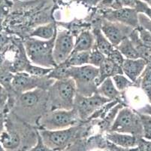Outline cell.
<instances>
[{"label": "cell", "mask_w": 151, "mask_h": 151, "mask_svg": "<svg viewBox=\"0 0 151 151\" xmlns=\"http://www.w3.org/2000/svg\"><path fill=\"white\" fill-rule=\"evenodd\" d=\"M94 44L95 38L93 32L84 30L77 36L72 52H90Z\"/></svg>", "instance_id": "16"}, {"label": "cell", "mask_w": 151, "mask_h": 151, "mask_svg": "<svg viewBox=\"0 0 151 151\" xmlns=\"http://www.w3.org/2000/svg\"><path fill=\"white\" fill-rule=\"evenodd\" d=\"M56 36L49 40L37 39L33 37L25 39L23 46L26 55L32 64L46 68H54L57 66L53 56Z\"/></svg>", "instance_id": "2"}, {"label": "cell", "mask_w": 151, "mask_h": 151, "mask_svg": "<svg viewBox=\"0 0 151 151\" xmlns=\"http://www.w3.org/2000/svg\"><path fill=\"white\" fill-rule=\"evenodd\" d=\"M147 64V63L141 58H138V59L125 58L121 67L123 74L126 75L129 80L134 83L136 82L140 75L144 71Z\"/></svg>", "instance_id": "13"}, {"label": "cell", "mask_w": 151, "mask_h": 151, "mask_svg": "<svg viewBox=\"0 0 151 151\" xmlns=\"http://www.w3.org/2000/svg\"><path fill=\"white\" fill-rule=\"evenodd\" d=\"M108 131L124 133L138 136L143 133V126L139 115L131 109L122 107Z\"/></svg>", "instance_id": "6"}, {"label": "cell", "mask_w": 151, "mask_h": 151, "mask_svg": "<svg viewBox=\"0 0 151 151\" xmlns=\"http://www.w3.org/2000/svg\"><path fill=\"white\" fill-rule=\"evenodd\" d=\"M107 58H109L110 60L114 62L116 64L120 65V66H122L125 59L124 57L122 55V54L116 48H114L113 51L107 56Z\"/></svg>", "instance_id": "31"}, {"label": "cell", "mask_w": 151, "mask_h": 151, "mask_svg": "<svg viewBox=\"0 0 151 151\" xmlns=\"http://www.w3.org/2000/svg\"><path fill=\"white\" fill-rule=\"evenodd\" d=\"M93 33L95 38L94 46L107 57L113 51L114 47L101 32L100 29V21L98 24H96V27H93Z\"/></svg>", "instance_id": "17"}, {"label": "cell", "mask_w": 151, "mask_h": 151, "mask_svg": "<svg viewBox=\"0 0 151 151\" xmlns=\"http://www.w3.org/2000/svg\"><path fill=\"white\" fill-rule=\"evenodd\" d=\"M116 49L122 54L126 59H138L139 58L137 50L133 45L132 42L129 37L124 39L116 47Z\"/></svg>", "instance_id": "20"}, {"label": "cell", "mask_w": 151, "mask_h": 151, "mask_svg": "<svg viewBox=\"0 0 151 151\" xmlns=\"http://www.w3.org/2000/svg\"><path fill=\"white\" fill-rule=\"evenodd\" d=\"M134 9L137 11V12H141V13H145V15H147L151 19V8H149L147 5L144 2H141L139 0L135 1V5H134Z\"/></svg>", "instance_id": "32"}, {"label": "cell", "mask_w": 151, "mask_h": 151, "mask_svg": "<svg viewBox=\"0 0 151 151\" xmlns=\"http://www.w3.org/2000/svg\"><path fill=\"white\" fill-rule=\"evenodd\" d=\"M138 13L133 8H119V9H107L103 13L102 18L111 22H117L132 28L138 27Z\"/></svg>", "instance_id": "12"}, {"label": "cell", "mask_w": 151, "mask_h": 151, "mask_svg": "<svg viewBox=\"0 0 151 151\" xmlns=\"http://www.w3.org/2000/svg\"><path fill=\"white\" fill-rule=\"evenodd\" d=\"M66 1H68V0H66Z\"/></svg>", "instance_id": "42"}, {"label": "cell", "mask_w": 151, "mask_h": 151, "mask_svg": "<svg viewBox=\"0 0 151 151\" xmlns=\"http://www.w3.org/2000/svg\"><path fill=\"white\" fill-rule=\"evenodd\" d=\"M141 88L147 95L150 101L151 102V70H146L144 73L141 82Z\"/></svg>", "instance_id": "27"}, {"label": "cell", "mask_w": 151, "mask_h": 151, "mask_svg": "<svg viewBox=\"0 0 151 151\" xmlns=\"http://www.w3.org/2000/svg\"><path fill=\"white\" fill-rule=\"evenodd\" d=\"M111 79L113 80L115 87L119 91H123L126 88L134 85V83L128 78H126L124 74L115 75L113 77H111Z\"/></svg>", "instance_id": "25"}, {"label": "cell", "mask_w": 151, "mask_h": 151, "mask_svg": "<svg viewBox=\"0 0 151 151\" xmlns=\"http://www.w3.org/2000/svg\"><path fill=\"white\" fill-rule=\"evenodd\" d=\"M138 24L139 26L142 27L143 28H145V30L150 32L151 34V20L147 18L145 15L143 14H139L138 15Z\"/></svg>", "instance_id": "33"}, {"label": "cell", "mask_w": 151, "mask_h": 151, "mask_svg": "<svg viewBox=\"0 0 151 151\" xmlns=\"http://www.w3.org/2000/svg\"><path fill=\"white\" fill-rule=\"evenodd\" d=\"M139 144V143H138ZM140 151H151V143L141 140L139 144Z\"/></svg>", "instance_id": "36"}, {"label": "cell", "mask_w": 151, "mask_h": 151, "mask_svg": "<svg viewBox=\"0 0 151 151\" xmlns=\"http://www.w3.org/2000/svg\"><path fill=\"white\" fill-rule=\"evenodd\" d=\"M123 74L121 66L116 64L106 57L101 66L99 67V77L97 79V85H99L105 79L113 77L115 75Z\"/></svg>", "instance_id": "15"}, {"label": "cell", "mask_w": 151, "mask_h": 151, "mask_svg": "<svg viewBox=\"0 0 151 151\" xmlns=\"http://www.w3.org/2000/svg\"><path fill=\"white\" fill-rule=\"evenodd\" d=\"M81 123L78 112L71 110H56L41 115L36 120L39 129L59 130L78 125Z\"/></svg>", "instance_id": "3"}, {"label": "cell", "mask_w": 151, "mask_h": 151, "mask_svg": "<svg viewBox=\"0 0 151 151\" xmlns=\"http://www.w3.org/2000/svg\"><path fill=\"white\" fill-rule=\"evenodd\" d=\"M0 151H6V150H5V148L2 147V145L1 144V143H0Z\"/></svg>", "instance_id": "39"}, {"label": "cell", "mask_w": 151, "mask_h": 151, "mask_svg": "<svg viewBox=\"0 0 151 151\" xmlns=\"http://www.w3.org/2000/svg\"><path fill=\"white\" fill-rule=\"evenodd\" d=\"M57 26L54 23H50L36 27L30 33L29 37L40 38L43 40H49L57 35Z\"/></svg>", "instance_id": "19"}, {"label": "cell", "mask_w": 151, "mask_h": 151, "mask_svg": "<svg viewBox=\"0 0 151 151\" xmlns=\"http://www.w3.org/2000/svg\"><path fill=\"white\" fill-rule=\"evenodd\" d=\"M6 119L5 118V114L2 112H0V135L5 129V125Z\"/></svg>", "instance_id": "37"}, {"label": "cell", "mask_w": 151, "mask_h": 151, "mask_svg": "<svg viewBox=\"0 0 151 151\" xmlns=\"http://www.w3.org/2000/svg\"><path fill=\"white\" fill-rule=\"evenodd\" d=\"M75 2L84 5L86 6L93 7L96 6L98 3H99L101 0H75Z\"/></svg>", "instance_id": "35"}, {"label": "cell", "mask_w": 151, "mask_h": 151, "mask_svg": "<svg viewBox=\"0 0 151 151\" xmlns=\"http://www.w3.org/2000/svg\"><path fill=\"white\" fill-rule=\"evenodd\" d=\"M54 81L47 77H38L25 72H18L14 75L12 87L14 93L19 95L36 88L47 91Z\"/></svg>", "instance_id": "7"}, {"label": "cell", "mask_w": 151, "mask_h": 151, "mask_svg": "<svg viewBox=\"0 0 151 151\" xmlns=\"http://www.w3.org/2000/svg\"><path fill=\"white\" fill-rule=\"evenodd\" d=\"M145 2H148V3L150 4V5H151V0H145Z\"/></svg>", "instance_id": "40"}, {"label": "cell", "mask_w": 151, "mask_h": 151, "mask_svg": "<svg viewBox=\"0 0 151 151\" xmlns=\"http://www.w3.org/2000/svg\"><path fill=\"white\" fill-rule=\"evenodd\" d=\"M71 67L65 62L60 63L52 69L50 73L47 77L53 80H61L71 78Z\"/></svg>", "instance_id": "21"}, {"label": "cell", "mask_w": 151, "mask_h": 151, "mask_svg": "<svg viewBox=\"0 0 151 151\" xmlns=\"http://www.w3.org/2000/svg\"><path fill=\"white\" fill-rule=\"evenodd\" d=\"M110 101L109 99L102 97L97 92L89 97L82 96L76 93L73 108L78 112L81 122H84L90 120L95 113Z\"/></svg>", "instance_id": "8"}, {"label": "cell", "mask_w": 151, "mask_h": 151, "mask_svg": "<svg viewBox=\"0 0 151 151\" xmlns=\"http://www.w3.org/2000/svg\"><path fill=\"white\" fill-rule=\"evenodd\" d=\"M99 67L90 64L71 66V78L75 81L77 94L89 97L97 92Z\"/></svg>", "instance_id": "4"}, {"label": "cell", "mask_w": 151, "mask_h": 151, "mask_svg": "<svg viewBox=\"0 0 151 151\" xmlns=\"http://www.w3.org/2000/svg\"><path fill=\"white\" fill-rule=\"evenodd\" d=\"M151 70V60L150 61L147 63V64L146 70H145V71H146V70Z\"/></svg>", "instance_id": "38"}, {"label": "cell", "mask_w": 151, "mask_h": 151, "mask_svg": "<svg viewBox=\"0 0 151 151\" xmlns=\"http://www.w3.org/2000/svg\"><path fill=\"white\" fill-rule=\"evenodd\" d=\"M100 29L113 46L116 47L124 39L129 37L134 28L117 22H111L102 18Z\"/></svg>", "instance_id": "11"}, {"label": "cell", "mask_w": 151, "mask_h": 151, "mask_svg": "<svg viewBox=\"0 0 151 151\" xmlns=\"http://www.w3.org/2000/svg\"><path fill=\"white\" fill-rule=\"evenodd\" d=\"M74 35L68 30L57 32L54 42L53 56L57 65L67 60L74 49Z\"/></svg>", "instance_id": "10"}, {"label": "cell", "mask_w": 151, "mask_h": 151, "mask_svg": "<svg viewBox=\"0 0 151 151\" xmlns=\"http://www.w3.org/2000/svg\"><path fill=\"white\" fill-rule=\"evenodd\" d=\"M105 58H106V56L105 55H103L96 47L93 46V48L90 52L88 64L94 66L96 67H99L103 61L105 60Z\"/></svg>", "instance_id": "26"}, {"label": "cell", "mask_w": 151, "mask_h": 151, "mask_svg": "<svg viewBox=\"0 0 151 151\" xmlns=\"http://www.w3.org/2000/svg\"><path fill=\"white\" fill-rule=\"evenodd\" d=\"M47 111L56 110H71L76 95V86L71 78L55 80L47 90Z\"/></svg>", "instance_id": "1"}, {"label": "cell", "mask_w": 151, "mask_h": 151, "mask_svg": "<svg viewBox=\"0 0 151 151\" xmlns=\"http://www.w3.org/2000/svg\"><path fill=\"white\" fill-rule=\"evenodd\" d=\"M136 0H101L99 3L98 8L106 9H119L125 7L134 8Z\"/></svg>", "instance_id": "22"}, {"label": "cell", "mask_w": 151, "mask_h": 151, "mask_svg": "<svg viewBox=\"0 0 151 151\" xmlns=\"http://www.w3.org/2000/svg\"><path fill=\"white\" fill-rule=\"evenodd\" d=\"M27 151H55L53 150L50 149V147L47 146L42 141V138H41L38 131L37 130V141L36 144Z\"/></svg>", "instance_id": "30"}, {"label": "cell", "mask_w": 151, "mask_h": 151, "mask_svg": "<svg viewBox=\"0 0 151 151\" xmlns=\"http://www.w3.org/2000/svg\"><path fill=\"white\" fill-rule=\"evenodd\" d=\"M105 138L114 145L123 149H129L138 144V138L129 134L108 131L105 135Z\"/></svg>", "instance_id": "14"}, {"label": "cell", "mask_w": 151, "mask_h": 151, "mask_svg": "<svg viewBox=\"0 0 151 151\" xmlns=\"http://www.w3.org/2000/svg\"><path fill=\"white\" fill-rule=\"evenodd\" d=\"M143 126V134L147 139L151 140V116L140 115Z\"/></svg>", "instance_id": "28"}, {"label": "cell", "mask_w": 151, "mask_h": 151, "mask_svg": "<svg viewBox=\"0 0 151 151\" xmlns=\"http://www.w3.org/2000/svg\"><path fill=\"white\" fill-rule=\"evenodd\" d=\"M4 108L2 107V106H1V105H0V112H2V110H3Z\"/></svg>", "instance_id": "41"}, {"label": "cell", "mask_w": 151, "mask_h": 151, "mask_svg": "<svg viewBox=\"0 0 151 151\" xmlns=\"http://www.w3.org/2000/svg\"><path fill=\"white\" fill-rule=\"evenodd\" d=\"M18 106L20 110L29 113L40 108L47 110V91L36 88L19 95Z\"/></svg>", "instance_id": "9"}, {"label": "cell", "mask_w": 151, "mask_h": 151, "mask_svg": "<svg viewBox=\"0 0 151 151\" xmlns=\"http://www.w3.org/2000/svg\"><path fill=\"white\" fill-rule=\"evenodd\" d=\"M90 52H71L65 63L71 66H81L89 63Z\"/></svg>", "instance_id": "23"}, {"label": "cell", "mask_w": 151, "mask_h": 151, "mask_svg": "<svg viewBox=\"0 0 151 151\" xmlns=\"http://www.w3.org/2000/svg\"><path fill=\"white\" fill-rule=\"evenodd\" d=\"M9 91L5 89V87L0 84V105L2 107L6 106L7 103L9 102Z\"/></svg>", "instance_id": "34"}, {"label": "cell", "mask_w": 151, "mask_h": 151, "mask_svg": "<svg viewBox=\"0 0 151 151\" xmlns=\"http://www.w3.org/2000/svg\"><path fill=\"white\" fill-rule=\"evenodd\" d=\"M53 68H46L43 66H38V65L32 64V63L29 62L26 65L25 68H24V72L28 74L32 75V76H35L38 77H47Z\"/></svg>", "instance_id": "24"}, {"label": "cell", "mask_w": 151, "mask_h": 151, "mask_svg": "<svg viewBox=\"0 0 151 151\" xmlns=\"http://www.w3.org/2000/svg\"><path fill=\"white\" fill-rule=\"evenodd\" d=\"M137 32H138V36H139L140 39H141V42L147 47L151 48V34L150 32L145 30V28H143L142 27L139 26L137 27L136 28Z\"/></svg>", "instance_id": "29"}, {"label": "cell", "mask_w": 151, "mask_h": 151, "mask_svg": "<svg viewBox=\"0 0 151 151\" xmlns=\"http://www.w3.org/2000/svg\"><path fill=\"white\" fill-rule=\"evenodd\" d=\"M42 141L47 146L55 151H63L72 144L78 135L79 126L69 127L64 129H38Z\"/></svg>", "instance_id": "5"}, {"label": "cell", "mask_w": 151, "mask_h": 151, "mask_svg": "<svg viewBox=\"0 0 151 151\" xmlns=\"http://www.w3.org/2000/svg\"><path fill=\"white\" fill-rule=\"evenodd\" d=\"M97 93L109 99L111 101L117 100L120 97V91L116 89L111 77L105 79L97 87Z\"/></svg>", "instance_id": "18"}]
</instances>
